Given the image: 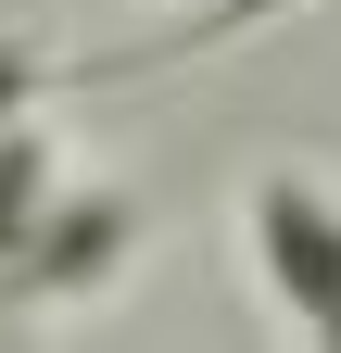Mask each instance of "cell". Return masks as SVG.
<instances>
[{"mask_svg":"<svg viewBox=\"0 0 341 353\" xmlns=\"http://www.w3.org/2000/svg\"><path fill=\"white\" fill-rule=\"evenodd\" d=\"M0 114H26V51H0Z\"/></svg>","mask_w":341,"mask_h":353,"instance_id":"4","label":"cell"},{"mask_svg":"<svg viewBox=\"0 0 341 353\" xmlns=\"http://www.w3.org/2000/svg\"><path fill=\"white\" fill-rule=\"evenodd\" d=\"M76 190V164H64V139L38 114H0V278L26 265V240L51 228V202Z\"/></svg>","mask_w":341,"mask_h":353,"instance_id":"3","label":"cell"},{"mask_svg":"<svg viewBox=\"0 0 341 353\" xmlns=\"http://www.w3.org/2000/svg\"><path fill=\"white\" fill-rule=\"evenodd\" d=\"M126 240H139V202H126L114 176H76V190L51 202V228L26 240V265L0 278V303H64V290L89 303L114 265H126Z\"/></svg>","mask_w":341,"mask_h":353,"instance_id":"2","label":"cell"},{"mask_svg":"<svg viewBox=\"0 0 341 353\" xmlns=\"http://www.w3.org/2000/svg\"><path fill=\"white\" fill-rule=\"evenodd\" d=\"M240 265H253V290H266V316L291 341L341 353V190L316 164H266L240 190Z\"/></svg>","mask_w":341,"mask_h":353,"instance_id":"1","label":"cell"}]
</instances>
